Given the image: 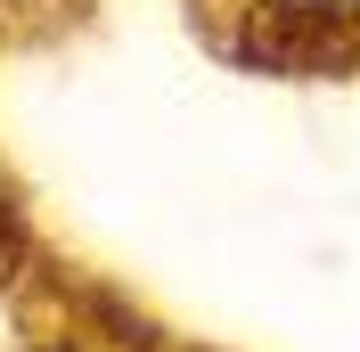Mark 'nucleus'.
Wrapping results in <instances>:
<instances>
[{"instance_id":"obj_1","label":"nucleus","mask_w":360,"mask_h":352,"mask_svg":"<svg viewBox=\"0 0 360 352\" xmlns=\"http://www.w3.org/2000/svg\"><path fill=\"white\" fill-rule=\"evenodd\" d=\"M336 8H360V0H336Z\"/></svg>"}]
</instances>
